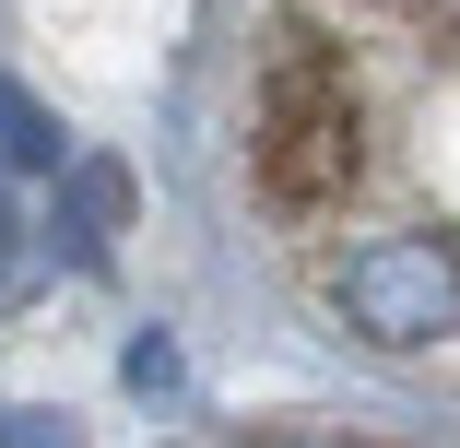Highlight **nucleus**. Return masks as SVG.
<instances>
[{"instance_id": "1", "label": "nucleus", "mask_w": 460, "mask_h": 448, "mask_svg": "<svg viewBox=\"0 0 460 448\" xmlns=\"http://www.w3.org/2000/svg\"><path fill=\"white\" fill-rule=\"evenodd\" d=\"M236 177L331 342L460 401V0H260Z\"/></svg>"}, {"instance_id": "2", "label": "nucleus", "mask_w": 460, "mask_h": 448, "mask_svg": "<svg viewBox=\"0 0 460 448\" xmlns=\"http://www.w3.org/2000/svg\"><path fill=\"white\" fill-rule=\"evenodd\" d=\"M0 154H13V165H48V154H59V130H48L24 95H0Z\"/></svg>"}]
</instances>
